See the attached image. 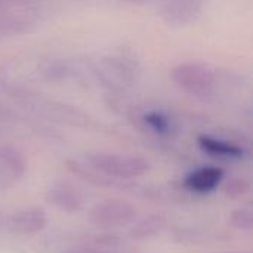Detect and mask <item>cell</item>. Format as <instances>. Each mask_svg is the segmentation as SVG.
Instances as JSON below:
<instances>
[{
  "label": "cell",
  "instance_id": "1",
  "mask_svg": "<svg viewBox=\"0 0 253 253\" xmlns=\"http://www.w3.org/2000/svg\"><path fill=\"white\" fill-rule=\"evenodd\" d=\"M170 77L182 92L196 98L206 99L216 92L218 76L215 70L205 62H181L172 68Z\"/></svg>",
  "mask_w": 253,
  "mask_h": 253
},
{
  "label": "cell",
  "instance_id": "2",
  "mask_svg": "<svg viewBox=\"0 0 253 253\" xmlns=\"http://www.w3.org/2000/svg\"><path fill=\"white\" fill-rule=\"evenodd\" d=\"M87 163L95 172L116 179H135L151 169L147 159L120 153H93L87 156Z\"/></svg>",
  "mask_w": 253,
  "mask_h": 253
},
{
  "label": "cell",
  "instance_id": "3",
  "mask_svg": "<svg viewBox=\"0 0 253 253\" xmlns=\"http://www.w3.org/2000/svg\"><path fill=\"white\" fill-rule=\"evenodd\" d=\"M136 218V209L132 203L119 199L102 200L89 211V221L101 230H113L132 224Z\"/></svg>",
  "mask_w": 253,
  "mask_h": 253
},
{
  "label": "cell",
  "instance_id": "4",
  "mask_svg": "<svg viewBox=\"0 0 253 253\" xmlns=\"http://www.w3.org/2000/svg\"><path fill=\"white\" fill-rule=\"evenodd\" d=\"M206 0H162L159 16L170 27H187L200 19Z\"/></svg>",
  "mask_w": 253,
  "mask_h": 253
},
{
  "label": "cell",
  "instance_id": "5",
  "mask_svg": "<svg viewBox=\"0 0 253 253\" xmlns=\"http://www.w3.org/2000/svg\"><path fill=\"white\" fill-rule=\"evenodd\" d=\"M47 215L40 208H28L15 212L9 218V228L18 234H36L46 228Z\"/></svg>",
  "mask_w": 253,
  "mask_h": 253
},
{
  "label": "cell",
  "instance_id": "6",
  "mask_svg": "<svg viewBox=\"0 0 253 253\" xmlns=\"http://www.w3.org/2000/svg\"><path fill=\"white\" fill-rule=\"evenodd\" d=\"M224 179V170L218 166H203L191 173L187 175L184 185L194 193L203 194V193H211Z\"/></svg>",
  "mask_w": 253,
  "mask_h": 253
},
{
  "label": "cell",
  "instance_id": "7",
  "mask_svg": "<svg viewBox=\"0 0 253 253\" xmlns=\"http://www.w3.org/2000/svg\"><path fill=\"white\" fill-rule=\"evenodd\" d=\"M199 147L215 157H222V159H240L245 154V150L240 145H236L230 141L215 138L211 135H200L199 139Z\"/></svg>",
  "mask_w": 253,
  "mask_h": 253
},
{
  "label": "cell",
  "instance_id": "8",
  "mask_svg": "<svg viewBox=\"0 0 253 253\" xmlns=\"http://www.w3.org/2000/svg\"><path fill=\"white\" fill-rule=\"evenodd\" d=\"M49 202L52 205H55L58 209L67 212V213H74L79 212L83 200L82 196L77 193L76 188L61 184V185H55L50 191H49Z\"/></svg>",
  "mask_w": 253,
  "mask_h": 253
},
{
  "label": "cell",
  "instance_id": "9",
  "mask_svg": "<svg viewBox=\"0 0 253 253\" xmlns=\"http://www.w3.org/2000/svg\"><path fill=\"white\" fill-rule=\"evenodd\" d=\"M25 172L24 157L10 147L0 148V173L6 176L10 182L18 181Z\"/></svg>",
  "mask_w": 253,
  "mask_h": 253
},
{
  "label": "cell",
  "instance_id": "10",
  "mask_svg": "<svg viewBox=\"0 0 253 253\" xmlns=\"http://www.w3.org/2000/svg\"><path fill=\"white\" fill-rule=\"evenodd\" d=\"M144 122L147 123V126L154 130L156 133L160 135H168L172 129V122L170 119L163 114L162 111H148L144 116Z\"/></svg>",
  "mask_w": 253,
  "mask_h": 253
},
{
  "label": "cell",
  "instance_id": "11",
  "mask_svg": "<svg viewBox=\"0 0 253 253\" xmlns=\"http://www.w3.org/2000/svg\"><path fill=\"white\" fill-rule=\"evenodd\" d=\"M231 222L234 227L239 230H246L251 231L253 227V213L251 209H239L233 212L231 215Z\"/></svg>",
  "mask_w": 253,
  "mask_h": 253
},
{
  "label": "cell",
  "instance_id": "12",
  "mask_svg": "<svg viewBox=\"0 0 253 253\" xmlns=\"http://www.w3.org/2000/svg\"><path fill=\"white\" fill-rule=\"evenodd\" d=\"M120 1H123V3H130V4H145V3H148V1H151V0H120Z\"/></svg>",
  "mask_w": 253,
  "mask_h": 253
},
{
  "label": "cell",
  "instance_id": "13",
  "mask_svg": "<svg viewBox=\"0 0 253 253\" xmlns=\"http://www.w3.org/2000/svg\"><path fill=\"white\" fill-rule=\"evenodd\" d=\"M7 1L18 3V4H28V3H33V1H37V0H7Z\"/></svg>",
  "mask_w": 253,
  "mask_h": 253
},
{
  "label": "cell",
  "instance_id": "14",
  "mask_svg": "<svg viewBox=\"0 0 253 253\" xmlns=\"http://www.w3.org/2000/svg\"><path fill=\"white\" fill-rule=\"evenodd\" d=\"M3 7V0H0V9Z\"/></svg>",
  "mask_w": 253,
  "mask_h": 253
}]
</instances>
